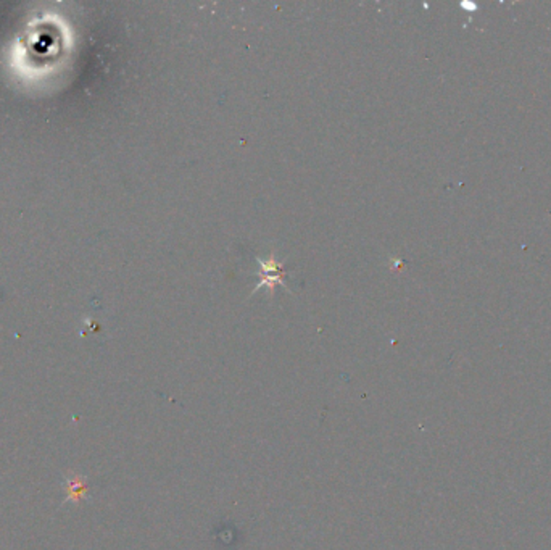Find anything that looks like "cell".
<instances>
[{
  "label": "cell",
  "mask_w": 551,
  "mask_h": 550,
  "mask_svg": "<svg viewBox=\"0 0 551 550\" xmlns=\"http://www.w3.org/2000/svg\"><path fill=\"white\" fill-rule=\"evenodd\" d=\"M66 484V500H71V502L78 504L81 500H84L86 497V478H82L79 475L70 476L68 480L65 481Z\"/></svg>",
  "instance_id": "6da1fadb"
}]
</instances>
